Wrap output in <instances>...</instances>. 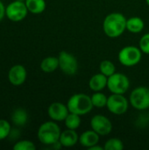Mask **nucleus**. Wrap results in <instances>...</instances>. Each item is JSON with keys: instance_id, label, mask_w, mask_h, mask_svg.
<instances>
[{"instance_id": "412c9836", "label": "nucleus", "mask_w": 149, "mask_h": 150, "mask_svg": "<svg viewBox=\"0 0 149 150\" xmlns=\"http://www.w3.org/2000/svg\"><path fill=\"white\" fill-rule=\"evenodd\" d=\"M90 98H91V101H92L94 107L104 108L107 105L108 98L100 91H96Z\"/></svg>"}, {"instance_id": "9b49d317", "label": "nucleus", "mask_w": 149, "mask_h": 150, "mask_svg": "<svg viewBox=\"0 0 149 150\" xmlns=\"http://www.w3.org/2000/svg\"><path fill=\"white\" fill-rule=\"evenodd\" d=\"M27 76V72L23 65L16 64L12 66L8 72V80L14 86L22 85Z\"/></svg>"}, {"instance_id": "f3484780", "label": "nucleus", "mask_w": 149, "mask_h": 150, "mask_svg": "<svg viewBox=\"0 0 149 150\" xmlns=\"http://www.w3.org/2000/svg\"><path fill=\"white\" fill-rule=\"evenodd\" d=\"M144 21L139 17H132L126 20V29L132 33H139L144 29Z\"/></svg>"}, {"instance_id": "cd10ccee", "label": "nucleus", "mask_w": 149, "mask_h": 150, "mask_svg": "<svg viewBox=\"0 0 149 150\" xmlns=\"http://www.w3.org/2000/svg\"><path fill=\"white\" fill-rule=\"evenodd\" d=\"M89 150H105V148L104 147H100V146H98L97 144V145H94V146H92L91 148H90V149H88Z\"/></svg>"}, {"instance_id": "bb28decb", "label": "nucleus", "mask_w": 149, "mask_h": 150, "mask_svg": "<svg viewBox=\"0 0 149 150\" xmlns=\"http://www.w3.org/2000/svg\"><path fill=\"white\" fill-rule=\"evenodd\" d=\"M5 9L6 7L4 6V3L0 0V21L3 20V18L5 16Z\"/></svg>"}, {"instance_id": "423d86ee", "label": "nucleus", "mask_w": 149, "mask_h": 150, "mask_svg": "<svg viewBox=\"0 0 149 150\" xmlns=\"http://www.w3.org/2000/svg\"><path fill=\"white\" fill-rule=\"evenodd\" d=\"M28 12L25 2L15 0L6 6L5 17L12 22H19L26 18Z\"/></svg>"}, {"instance_id": "20e7f679", "label": "nucleus", "mask_w": 149, "mask_h": 150, "mask_svg": "<svg viewBox=\"0 0 149 150\" xmlns=\"http://www.w3.org/2000/svg\"><path fill=\"white\" fill-rule=\"evenodd\" d=\"M142 57V52L140 47L127 46L123 47L119 53V62L126 67H133L137 65Z\"/></svg>"}, {"instance_id": "6e6552de", "label": "nucleus", "mask_w": 149, "mask_h": 150, "mask_svg": "<svg viewBox=\"0 0 149 150\" xmlns=\"http://www.w3.org/2000/svg\"><path fill=\"white\" fill-rule=\"evenodd\" d=\"M58 60H59V68L64 74L68 76H73L77 72L78 62L73 54L66 51H61L59 54Z\"/></svg>"}, {"instance_id": "b1692460", "label": "nucleus", "mask_w": 149, "mask_h": 150, "mask_svg": "<svg viewBox=\"0 0 149 150\" xmlns=\"http://www.w3.org/2000/svg\"><path fill=\"white\" fill-rule=\"evenodd\" d=\"M11 132V127L9 121L0 120V141L6 139Z\"/></svg>"}, {"instance_id": "f257e3e1", "label": "nucleus", "mask_w": 149, "mask_h": 150, "mask_svg": "<svg viewBox=\"0 0 149 150\" xmlns=\"http://www.w3.org/2000/svg\"><path fill=\"white\" fill-rule=\"evenodd\" d=\"M126 18L119 12L107 15L103 23V30L110 38H118L126 30Z\"/></svg>"}, {"instance_id": "6ab92c4d", "label": "nucleus", "mask_w": 149, "mask_h": 150, "mask_svg": "<svg viewBox=\"0 0 149 150\" xmlns=\"http://www.w3.org/2000/svg\"><path fill=\"white\" fill-rule=\"evenodd\" d=\"M11 119V121L16 126L22 127L26 124L27 120H28V115H27V112L24 109L18 108L12 112Z\"/></svg>"}, {"instance_id": "dca6fc26", "label": "nucleus", "mask_w": 149, "mask_h": 150, "mask_svg": "<svg viewBox=\"0 0 149 150\" xmlns=\"http://www.w3.org/2000/svg\"><path fill=\"white\" fill-rule=\"evenodd\" d=\"M59 68V60L55 56H48L40 62V69L46 73H52Z\"/></svg>"}, {"instance_id": "2eb2a0df", "label": "nucleus", "mask_w": 149, "mask_h": 150, "mask_svg": "<svg viewBox=\"0 0 149 150\" xmlns=\"http://www.w3.org/2000/svg\"><path fill=\"white\" fill-rule=\"evenodd\" d=\"M108 77L102 73L94 75L89 82L90 89L93 91H101L105 87H107Z\"/></svg>"}, {"instance_id": "c85d7f7f", "label": "nucleus", "mask_w": 149, "mask_h": 150, "mask_svg": "<svg viewBox=\"0 0 149 150\" xmlns=\"http://www.w3.org/2000/svg\"><path fill=\"white\" fill-rule=\"evenodd\" d=\"M146 2H147V4H148V5L149 6V0H146Z\"/></svg>"}, {"instance_id": "f03ea898", "label": "nucleus", "mask_w": 149, "mask_h": 150, "mask_svg": "<svg viewBox=\"0 0 149 150\" xmlns=\"http://www.w3.org/2000/svg\"><path fill=\"white\" fill-rule=\"evenodd\" d=\"M67 106L69 112L76 113L80 116L89 113L94 107L91 98L84 93H77L71 96L68 101Z\"/></svg>"}, {"instance_id": "4468645a", "label": "nucleus", "mask_w": 149, "mask_h": 150, "mask_svg": "<svg viewBox=\"0 0 149 150\" xmlns=\"http://www.w3.org/2000/svg\"><path fill=\"white\" fill-rule=\"evenodd\" d=\"M99 134L96 133L94 130H88L83 133L79 136V142L80 144L87 149L91 148L94 145H97L99 142Z\"/></svg>"}, {"instance_id": "39448f33", "label": "nucleus", "mask_w": 149, "mask_h": 150, "mask_svg": "<svg viewBox=\"0 0 149 150\" xmlns=\"http://www.w3.org/2000/svg\"><path fill=\"white\" fill-rule=\"evenodd\" d=\"M129 101L137 110L144 111L149 108V89L146 86L135 88L130 95Z\"/></svg>"}, {"instance_id": "393cba45", "label": "nucleus", "mask_w": 149, "mask_h": 150, "mask_svg": "<svg viewBox=\"0 0 149 150\" xmlns=\"http://www.w3.org/2000/svg\"><path fill=\"white\" fill-rule=\"evenodd\" d=\"M14 150H35L36 146L34 143L28 140H23L16 142L13 146Z\"/></svg>"}, {"instance_id": "4be33fe9", "label": "nucleus", "mask_w": 149, "mask_h": 150, "mask_svg": "<svg viewBox=\"0 0 149 150\" xmlns=\"http://www.w3.org/2000/svg\"><path fill=\"white\" fill-rule=\"evenodd\" d=\"M99 69H100V72L104 74L105 76H106L107 77L113 75L116 70L115 65L113 64V62H112L109 60H105L101 62L99 65Z\"/></svg>"}, {"instance_id": "aec40b11", "label": "nucleus", "mask_w": 149, "mask_h": 150, "mask_svg": "<svg viewBox=\"0 0 149 150\" xmlns=\"http://www.w3.org/2000/svg\"><path fill=\"white\" fill-rule=\"evenodd\" d=\"M64 122H65V126L67 127V128L76 130L81 125V118H80V115L76 114V113H72V112H69L68 115L67 116V118L65 119Z\"/></svg>"}, {"instance_id": "c756f323", "label": "nucleus", "mask_w": 149, "mask_h": 150, "mask_svg": "<svg viewBox=\"0 0 149 150\" xmlns=\"http://www.w3.org/2000/svg\"><path fill=\"white\" fill-rule=\"evenodd\" d=\"M18 1H22V2H25V0H18Z\"/></svg>"}, {"instance_id": "a211bd4d", "label": "nucleus", "mask_w": 149, "mask_h": 150, "mask_svg": "<svg viewBox=\"0 0 149 150\" xmlns=\"http://www.w3.org/2000/svg\"><path fill=\"white\" fill-rule=\"evenodd\" d=\"M25 3L28 11L32 14L42 13L47 6L45 0H25Z\"/></svg>"}, {"instance_id": "5701e85b", "label": "nucleus", "mask_w": 149, "mask_h": 150, "mask_svg": "<svg viewBox=\"0 0 149 150\" xmlns=\"http://www.w3.org/2000/svg\"><path fill=\"white\" fill-rule=\"evenodd\" d=\"M104 148L105 150H122L124 149V144L121 140L112 138L105 143Z\"/></svg>"}, {"instance_id": "1a4fd4ad", "label": "nucleus", "mask_w": 149, "mask_h": 150, "mask_svg": "<svg viewBox=\"0 0 149 150\" xmlns=\"http://www.w3.org/2000/svg\"><path fill=\"white\" fill-rule=\"evenodd\" d=\"M128 101L124 96V94H115L112 93L108 98L107 108L108 110L116 115H122L126 113L128 110Z\"/></svg>"}, {"instance_id": "ddd939ff", "label": "nucleus", "mask_w": 149, "mask_h": 150, "mask_svg": "<svg viewBox=\"0 0 149 150\" xmlns=\"http://www.w3.org/2000/svg\"><path fill=\"white\" fill-rule=\"evenodd\" d=\"M79 141V136L76 130L74 129H67L63 132H61L59 142L61 143L62 147L70 148L75 146Z\"/></svg>"}, {"instance_id": "7ed1b4c3", "label": "nucleus", "mask_w": 149, "mask_h": 150, "mask_svg": "<svg viewBox=\"0 0 149 150\" xmlns=\"http://www.w3.org/2000/svg\"><path fill=\"white\" fill-rule=\"evenodd\" d=\"M61 129L57 123L53 121H47L40 125L38 129V139L39 141L47 146H51L54 143L59 142L61 136Z\"/></svg>"}, {"instance_id": "9d476101", "label": "nucleus", "mask_w": 149, "mask_h": 150, "mask_svg": "<svg viewBox=\"0 0 149 150\" xmlns=\"http://www.w3.org/2000/svg\"><path fill=\"white\" fill-rule=\"evenodd\" d=\"M90 127L92 130L97 133L100 136L108 135L112 130V124L111 120L101 114L95 115L90 120Z\"/></svg>"}, {"instance_id": "a878e982", "label": "nucleus", "mask_w": 149, "mask_h": 150, "mask_svg": "<svg viewBox=\"0 0 149 150\" xmlns=\"http://www.w3.org/2000/svg\"><path fill=\"white\" fill-rule=\"evenodd\" d=\"M139 45L142 53L149 54V33H146L141 37Z\"/></svg>"}, {"instance_id": "f8f14e48", "label": "nucleus", "mask_w": 149, "mask_h": 150, "mask_svg": "<svg viewBox=\"0 0 149 150\" xmlns=\"http://www.w3.org/2000/svg\"><path fill=\"white\" fill-rule=\"evenodd\" d=\"M47 113L50 119L54 121H64L69 113L68 108L62 103L54 102L51 104L47 109Z\"/></svg>"}, {"instance_id": "0eeeda50", "label": "nucleus", "mask_w": 149, "mask_h": 150, "mask_svg": "<svg viewBox=\"0 0 149 150\" xmlns=\"http://www.w3.org/2000/svg\"><path fill=\"white\" fill-rule=\"evenodd\" d=\"M107 87L112 93L125 94L130 87V81L126 75L115 72L108 77Z\"/></svg>"}]
</instances>
